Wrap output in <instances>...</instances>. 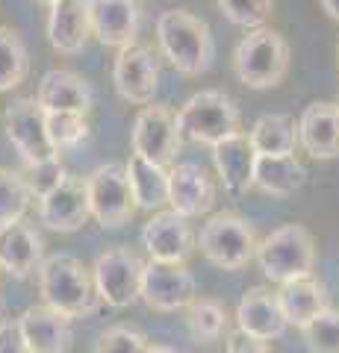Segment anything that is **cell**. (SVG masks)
<instances>
[{
  "label": "cell",
  "mask_w": 339,
  "mask_h": 353,
  "mask_svg": "<svg viewBox=\"0 0 339 353\" xmlns=\"http://www.w3.org/2000/svg\"><path fill=\"white\" fill-rule=\"evenodd\" d=\"M336 112H339V97H336Z\"/></svg>",
  "instance_id": "b9f144b4"
},
{
  "label": "cell",
  "mask_w": 339,
  "mask_h": 353,
  "mask_svg": "<svg viewBox=\"0 0 339 353\" xmlns=\"http://www.w3.org/2000/svg\"><path fill=\"white\" fill-rule=\"evenodd\" d=\"M41 236L24 221L0 227V268L12 277H30L41 265Z\"/></svg>",
  "instance_id": "603a6c76"
},
{
  "label": "cell",
  "mask_w": 339,
  "mask_h": 353,
  "mask_svg": "<svg viewBox=\"0 0 339 353\" xmlns=\"http://www.w3.org/2000/svg\"><path fill=\"white\" fill-rule=\"evenodd\" d=\"M124 174H127L130 194H133L136 209L159 212V209L168 206V168L151 165V162L130 153V159L124 165Z\"/></svg>",
  "instance_id": "d4e9b609"
},
{
  "label": "cell",
  "mask_w": 339,
  "mask_h": 353,
  "mask_svg": "<svg viewBox=\"0 0 339 353\" xmlns=\"http://www.w3.org/2000/svg\"><path fill=\"white\" fill-rule=\"evenodd\" d=\"M89 271H92V285H95L97 301H104L106 306L124 309L139 301L145 262H142L133 250H127V248L106 250L95 259Z\"/></svg>",
  "instance_id": "52a82bcc"
},
{
  "label": "cell",
  "mask_w": 339,
  "mask_h": 353,
  "mask_svg": "<svg viewBox=\"0 0 339 353\" xmlns=\"http://www.w3.org/2000/svg\"><path fill=\"white\" fill-rule=\"evenodd\" d=\"M186 327H189V336L201 345H215L222 341L227 333V309L210 301V297H195V301L186 306Z\"/></svg>",
  "instance_id": "83f0119b"
},
{
  "label": "cell",
  "mask_w": 339,
  "mask_h": 353,
  "mask_svg": "<svg viewBox=\"0 0 339 353\" xmlns=\"http://www.w3.org/2000/svg\"><path fill=\"white\" fill-rule=\"evenodd\" d=\"M30 203H32V194H30V185L24 183V176L18 171L0 168V227L24 221Z\"/></svg>",
  "instance_id": "f546056e"
},
{
  "label": "cell",
  "mask_w": 339,
  "mask_h": 353,
  "mask_svg": "<svg viewBox=\"0 0 339 353\" xmlns=\"http://www.w3.org/2000/svg\"><path fill=\"white\" fill-rule=\"evenodd\" d=\"M254 259L260 262V271L278 285L301 277H313L316 268L313 233L304 224H283L271 230L262 241H257Z\"/></svg>",
  "instance_id": "277c9868"
},
{
  "label": "cell",
  "mask_w": 339,
  "mask_h": 353,
  "mask_svg": "<svg viewBox=\"0 0 339 353\" xmlns=\"http://www.w3.org/2000/svg\"><path fill=\"white\" fill-rule=\"evenodd\" d=\"M24 176V183L30 185V194H32V201H39L45 192H50L53 185H57L62 176H65V168H62V162L59 159H53V162H45V165H30L27 174H21Z\"/></svg>",
  "instance_id": "e575fe53"
},
{
  "label": "cell",
  "mask_w": 339,
  "mask_h": 353,
  "mask_svg": "<svg viewBox=\"0 0 339 353\" xmlns=\"http://www.w3.org/2000/svg\"><path fill=\"white\" fill-rule=\"evenodd\" d=\"M298 124V145L304 153L319 162L336 159L339 157V112L336 103L316 101L310 106H304Z\"/></svg>",
  "instance_id": "ac0fdd59"
},
{
  "label": "cell",
  "mask_w": 339,
  "mask_h": 353,
  "mask_svg": "<svg viewBox=\"0 0 339 353\" xmlns=\"http://www.w3.org/2000/svg\"><path fill=\"white\" fill-rule=\"evenodd\" d=\"M148 347H151V341L136 327L118 324V327L104 330L95 345V353H148Z\"/></svg>",
  "instance_id": "836d02e7"
},
{
  "label": "cell",
  "mask_w": 339,
  "mask_h": 353,
  "mask_svg": "<svg viewBox=\"0 0 339 353\" xmlns=\"http://www.w3.org/2000/svg\"><path fill=\"white\" fill-rule=\"evenodd\" d=\"M36 3H45V6H50V3H57V0H36Z\"/></svg>",
  "instance_id": "ab89813d"
},
{
  "label": "cell",
  "mask_w": 339,
  "mask_h": 353,
  "mask_svg": "<svg viewBox=\"0 0 339 353\" xmlns=\"http://www.w3.org/2000/svg\"><path fill=\"white\" fill-rule=\"evenodd\" d=\"M15 321L30 353H68L74 341L71 321L48 306H30Z\"/></svg>",
  "instance_id": "d6986e66"
},
{
  "label": "cell",
  "mask_w": 339,
  "mask_h": 353,
  "mask_svg": "<svg viewBox=\"0 0 339 353\" xmlns=\"http://www.w3.org/2000/svg\"><path fill=\"white\" fill-rule=\"evenodd\" d=\"M27 71H30V59L24 39L15 30L0 27V94L18 88L24 83Z\"/></svg>",
  "instance_id": "f1b7e54d"
},
{
  "label": "cell",
  "mask_w": 339,
  "mask_h": 353,
  "mask_svg": "<svg viewBox=\"0 0 339 353\" xmlns=\"http://www.w3.org/2000/svg\"><path fill=\"white\" fill-rule=\"evenodd\" d=\"M86 201H89V215L106 230L124 227L136 212L122 165H101L86 176Z\"/></svg>",
  "instance_id": "9c48e42d"
},
{
  "label": "cell",
  "mask_w": 339,
  "mask_h": 353,
  "mask_svg": "<svg viewBox=\"0 0 339 353\" xmlns=\"http://www.w3.org/2000/svg\"><path fill=\"white\" fill-rule=\"evenodd\" d=\"M278 306L283 312V321L287 327H307L319 312L327 309V294L325 285L316 277H301L292 283H283L280 289L275 292Z\"/></svg>",
  "instance_id": "cb8c5ba5"
},
{
  "label": "cell",
  "mask_w": 339,
  "mask_h": 353,
  "mask_svg": "<svg viewBox=\"0 0 339 353\" xmlns=\"http://www.w3.org/2000/svg\"><path fill=\"white\" fill-rule=\"evenodd\" d=\"M215 3L231 24L245 30L266 27V21L271 18V9H275V0H215Z\"/></svg>",
  "instance_id": "d6a6232c"
},
{
  "label": "cell",
  "mask_w": 339,
  "mask_h": 353,
  "mask_svg": "<svg viewBox=\"0 0 339 353\" xmlns=\"http://www.w3.org/2000/svg\"><path fill=\"white\" fill-rule=\"evenodd\" d=\"M3 130L27 168L30 165H45L59 159L48 139L45 112H41L32 97H18V101H12L3 109Z\"/></svg>",
  "instance_id": "30bf717a"
},
{
  "label": "cell",
  "mask_w": 339,
  "mask_h": 353,
  "mask_svg": "<svg viewBox=\"0 0 339 353\" xmlns=\"http://www.w3.org/2000/svg\"><path fill=\"white\" fill-rule=\"evenodd\" d=\"M301 336L310 353H339V312L327 306L307 327H301Z\"/></svg>",
  "instance_id": "1f68e13d"
},
{
  "label": "cell",
  "mask_w": 339,
  "mask_h": 353,
  "mask_svg": "<svg viewBox=\"0 0 339 353\" xmlns=\"http://www.w3.org/2000/svg\"><path fill=\"white\" fill-rule=\"evenodd\" d=\"M39 294H41V306L59 312L62 318H83L89 315L97 294L92 285V271L68 253H57V256L41 259L39 265Z\"/></svg>",
  "instance_id": "7a4b0ae2"
},
{
  "label": "cell",
  "mask_w": 339,
  "mask_h": 353,
  "mask_svg": "<svg viewBox=\"0 0 339 353\" xmlns=\"http://www.w3.org/2000/svg\"><path fill=\"white\" fill-rule=\"evenodd\" d=\"M32 101L39 103L41 112H77L86 115L92 106V88L83 80L80 74L65 71V68H53L41 77L39 92Z\"/></svg>",
  "instance_id": "ffe728a7"
},
{
  "label": "cell",
  "mask_w": 339,
  "mask_h": 353,
  "mask_svg": "<svg viewBox=\"0 0 339 353\" xmlns=\"http://www.w3.org/2000/svg\"><path fill=\"white\" fill-rule=\"evenodd\" d=\"M113 83L115 92L133 106L154 103V94L159 88V59L145 44H130L118 50L113 62Z\"/></svg>",
  "instance_id": "7c38bea8"
},
{
  "label": "cell",
  "mask_w": 339,
  "mask_h": 353,
  "mask_svg": "<svg viewBox=\"0 0 339 353\" xmlns=\"http://www.w3.org/2000/svg\"><path fill=\"white\" fill-rule=\"evenodd\" d=\"M92 36L89 27V0H57L48 12V39L53 50L80 53Z\"/></svg>",
  "instance_id": "7402d4cb"
},
{
  "label": "cell",
  "mask_w": 339,
  "mask_h": 353,
  "mask_svg": "<svg viewBox=\"0 0 339 353\" xmlns=\"http://www.w3.org/2000/svg\"><path fill=\"white\" fill-rule=\"evenodd\" d=\"M142 248L157 262L186 265V259H189L195 250V236H192L189 218L171 212V209H159V212L151 215L148 224L142 227Z\"/></svg>",
  "instance_id": "5bb4252c"
},
{
  "label": "cell",
  "mask_w": 339,
  "mask_h": 353,
  "mask_svg": "<svg viewBox=\"0 0 339 353\" xmlns=\"http://www.w3.org/2000/svg\"><path fill=\"white\" fill-rule=\"evenodd\" d=\"M233 71L236 80L245 88L266 92L283 83L289 71V44L271 27L248 30V36L233 50Z\"/></svg>",
  "instance_id": "3957f363"
},
{
  "label": "cell",
  "mask_w": 339,
  "mask_h": 353,
  "mask_svg": "<svg viewBox=\"0 0 339 353\" xmlns=\"http://www.w3.org/2000/svg\"><path fill=\"white\" fill-rule=\"evenodd\" d=\"M245 136L257 157H292L298 148V124L292 115H260Z\"/></svg>",
  "instance_id": "4316f807"
},
{
  "label": "cell",
  "mask_w": 339,
  "mask_h": 353,
  "mask_svg": "<svg viewBox=\"0 0 339 353\" xmlns=\"http://www.w3.org/2000/svg\"><path fill=\"white\" fill-rule=\"evenodd\" d=\"M45 127H48V139L53 150H57V157L83 145L86 136H89V121H86V115H77V112H48Z\"/></svg>",
  "instance_id": "4dcf8cb0"
},
{
  "label": "cell",
  "mask_w": 339,
  "mask_h": 353,
  "mask_svg": "<svg viewBox=\"0 0 339 353\" xmlns=\"http://www.w3.org/2000/svg\"><path fill=\"white\" fill-rule=\"evenodd\" d=\"M0 353H30L18 321H0Z\"/></svg>",
  "instance_id": "8d00e7d4"
},
{
  "label": "cell",
  "mask_w": 339,
  "mask_h": 353,
  "mask_svg": "<svg viewBox=\"0 0 339 353\" xmlns=\"http://www.w3.org/2000/svg\"><path fill=\"white\" fill-rule=\"evenodd\" d=\"M195 248L204 253L206 262H213L222 271H239L254 259L257 253V233L242 215L236 212H215L201 227Z\"/></svg>",
  "instance_id": "8992f818"
},
{
  "label": "cell",
  "mask_w": 339,
  "mask_h": 353,
  "mask_svg": "<svg viewBox=\"0 0 339 353\" xmlns=\"http://www.w3.org/2000/svg\"><path fill=\"white\" fill-rule=\"evenodd\" d=\"M336 65H339V44H336Z\"/></svg>",
  "instance_id": "60d3db41"
},
{
  "label": "cell",
  "mask_w": 339,
  "mask_h": 353,
  "mask_svg": "<svg viewBox=\"0 0 339 353\" xmlns=\"http://www.w3.org/2000/svg\"><path fill=\"white\" fill-rule=\"evenodd\" d=\"M236 330L257 341H266V345L287 333V321H283L275 292L262 289V285L248 289L236 306Z\"/></svg>",
  "instance_id": "e0dca14e"
},
{
  "label": "cell",
  "mask_w": 339,
  "mask_h": 353,
  "mask_svg": "<svg viewBox=\"0 0 339 353\" xmlns=\"http://www.w3.org/2000/svg\"><path fill=\"white\" fill-rule=\"evenodd\" d=\"M319 3H322V9H325V12L331 15L333 21H339V0H319Z\"/></svg>",
  "instance_id": "74e56055"
},
{
  "label": "cell",
  "mask_w": 339,
  "mask_h": 353,
  "mask_svg": "<svg viewBox=\"0 0 339 353\" xmlns=\"http://www.w3.org/2000/svg\"><path fill=\"white\" fill-rule=\"evenodd\" d=\"M254 162H257V153L251 148L245 132H233V136H227L224 141L213 145L215 174L224 189L233 194L254 189Z\"/></svg>",
  "instance_id": "44dd1931"
},
{
  "label": "cell",
  "mask_w": 339,
  "mask_h": 353,
  "mask_svg": "<svg viewBox=\"0 0 339 353\" xmlns=\"http://www.w3.org/2000/svg\"><path fill=\"white\" fill-rule=\"evenodd\" d=\"M215 201V185L206 168L198 162H174L168 168V209L183 218H198L210 212Z\"/></svg>",
  "instance_id": "9a60e30c"
},
{
  "label": "cell",
  "mask_w": 339,
  "mask_h": 353,
  "mask_svg": "<svg viewBox=\"0 0 339 353\" xmlns=\"http://www.w3.org/2000/svg\"><path fill=\"white\" fill-rule=\"evenodd\" d=\"M139 21L142 12L136 0H89L92 36L106 48L124 50L130 44H136Z\"/></svg>",
  "instance_id": "2e32d148"
},
{
  "label": "cell",
  "mask_w": 339,
  "mask_h": 353,
  "mask_svg": "<svg viewBox=\"0 0 339 353\" xmlns=\"http://www.w3.org/2000/svg\"><path fill=\"white\" fill-rule=\"evenodd\" d=\"M224 353H271V347L266 345V341H257V339L233 330V333H227Z\"/></svg>",
  "instance_id": "d590c367"
},
{
  "label": "cell",
  "mask_w": 339,
  "mask_h": 353,
  "mask_svg": "<svg viewBox=\"0 0 339 353\" xmlns=\"http://www.w3.org/2000/svg\"><path fill=\"white\" fill-rule=\"evenodd\" d=\"M130 141H133V157L145 159L151 165H159V168H171L177 162L183 139L177 132V121H174L171 109L148 103L139 109Z\"/></svg>",
  "instance_id": "ba28073f"
},
{
  "label": "cell",
  "mask_w": 339,
  "mask_h": 353,
  "mask_svg": "<svg viewBox=\"0 0 339 353\" xmlns=\"http://www.w3.org/2000/svg\"><path fill=\"white\" fill-rule=\"evenodd\" d=\"M157 44L174 68L186 77L210 71L215 59V41L206 21L186 9H166L157 18Z\"/></svg>",
  "instance_id": "6da1fadb"
},
{
  "label": "cell",
  "mask_w": 339,
  "mask_h": 353,
  "mask_svg": "<svg viewBox=\"0 0 339 353\" xmlns=\"http://www.w3.org/2000/svg\"><path fill=\"white\" fill-rule=\"evenodd\" d=\"M174 121H177L180 139L195 141V145H206V148L224 141L233 132H242L239 130V109L233 103V97L218 92V88L195 92L174 112Z\"/></svg>",
  "instance_id": "5b68a950"
},
{
  "label": "cell",
  "mask_w": 339,
  "mask_h": 353,
  "mask_svg": "<svg viewBox=\"0 0 339 353\" xmlns=\"http://www.w3.org/2000/svg\"><path fill=\"white\" fill-rule=\"evenodd\" d=\"M139 297L157 312H177L195 301V277L180 262L148 259L142 271Z\"/></svg>",
  "instance_id": "8fae6325"
},
{
  "label": "cell",
  "mask_w": 339,
  "mask_h": 353,
  "mask_svg": "<svg viewBox=\"0 0 339 353\" xmlns=\"http://www.w3.org/2000/svg\"><path fill=\"white\" fill-rule=\"evenodd\" d=\"M307 183V168L295 157H257L254 162V189L271 197H289Z\"/></svg>",
  "instance_id": "484cf974"
},
{
  "label": "cell",
  "mask_w": 339,
  "mask_h": 353,
  "mask_svg": "<svg viewBox=\"0 0 339 353\" xmlns=\"http://www.w3.org/2000/svg\"><path fill=\"white\" fill-rule=\"evenodd\" d=\"M148 353H174L171 347H166V345H151L148 347Z\"/></svg>",
  "instance_id": "f35d334b"
},
{
  "label": "cell",
  "mask_w": 339,
  "mask_h": 353,
  "mask_svg": "<svg viewBox=\"0 0 339 353\" xmlns=\"http://www.w3.org/2000/svg\"><path fill=\"white\" fill-rule=\"evenodd\" d=\"M89 201H86V180L68 176L39 197V221L53 233H77L89 221Z\"/></svg>",
  "instance_id": "4fadbf2b"
}]
</instances>
